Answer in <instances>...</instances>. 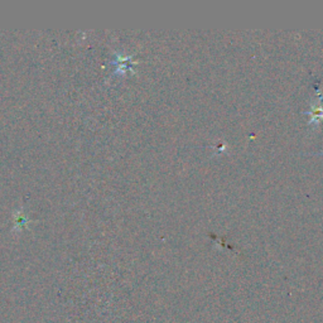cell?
<instances>
[{"label":"cell","mask_w":323,"mask_h":323,"mask_svg":"<svg viewBox=\"0 0 323 323\" xmlns=\"http://www.w3.org/2000/svg\"><path fill=\"white\" fill-rule=\"evenodd\" d=\"M308 114L311 115L309 125H312V124H318L320 123V120H323V106L312 105V108H311V110L308 111Z\"/></svg>","instance_id":"1"},{"label":"cell","mask_w":323,"mask_h":323,"mask_svg":"<svg viewBox=\"0 0 323 323\" xmlns=\"http://www.w3.org/2000/svg\"><path fill=\"white\" fill-rule=\"evenodd\" d=\"M318 156H323V153H318Z\"/></svg>","instance_id":"2"}]
</instances>
